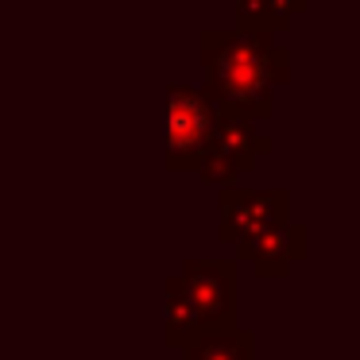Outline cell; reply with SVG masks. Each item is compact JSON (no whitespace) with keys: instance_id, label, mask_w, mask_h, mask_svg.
Here are the masks:
<instances>
[{"instance_id":"obj_9","label":"cell","mask_w":360,"mask_h":360,"mask_svg":"<svg viewBox=\"0 0 360 360\" xmlns=\"http://www.w3.org/2000/svg\"><path fill=\"white\" fill-rule=\"evenodd\" d=\"M182 360H256V333L244 326L225 333H205L182 349Z\"/></svg>"},{"instance_id":"obj_3","label":"cell","mask_w":360,"mask_h":360,"mask_svg":"<svg viewBox=\"0 0 360 360\" xmlns=\"http://www.w3.org/2000/svg\"><path fill=\"white\" fill-rule=\"evenodd\" d=\"M179 287L194 306L198 326L205 333H225L240 326V271L236 259H186L179 267Z\"/></svg>"},{"instance_id":"obj_8","label":"cell","mask_w":360,"mask_h":360,"mask_svg":"<svg viewBox=\"0 0 360 360\" xmlns=\"http://www.w3.org/2000/svg\"><path fill=\"white\" fill-rule=\"evenodd\" d=\"M306 8H310V0H236V27H244V32H283Z\"/></svg>"},{"instance_id":"obj_5","label":"cell","mask_w":360,"mask_h":360,"mask_svg":"<svg viewBox=\"0 0 360 360\" xmlns=\"http://www.w3.org/2000/svg\"><path fill=\"white\" fill-rule=\"evenodd\" d=\"M217 240L221 244H244L252 236L267 233L271 225L290 217V190H240V186H221L217 190Z\"/></svg>"},{"instance_id":"obj_2","label":"cell","mask_w":360,"mask_h":360,"mask_svg":"<svg viewBox=\"0 0 360 360\" xmlns=\"http://www.w3.org/2000/svg\"><path fill=\"white\" fill-rule=\"evenodd\" d=\"M213 128H217V109L205 97V89L171 82L167 86V143H163L167 171L194 174L205 148H210Z\"/></svg>"},{"instance_id":"obj_6","label":"cell","mask_w":360,"mask_h":360,"mask_svg":"<svg viewBox=\"0 0 360 360\" xmlns=\"http://www.w3.org/2000/svg\"><path fill=\"white\" fill-rule=\"evenodd\" d=\"M310 256V229L302 221H279L267 233L236 244V259L252 267L256 279H287L290 267Z\"/></svg>"},{"instance_id":"obj_4","label":"cell","mask_w":360,"mask_h":360,"mask_svg":"<svg viewBox=\"0 0 360 360\" xmlns=\"http://www.w3.org/2000/svg\"><path fill=\"white\" fill-rule=\"evenodd\" d=\"M271 148H275V140L259 132L252 120L217 112V128H213L210 148H205L194 174H202L210 186H229V182L244 179L259 163V155H267Z\"/></svg>"},{"instance_id":"obj_7","label":"cell","mask_w":360,"mask_h":360,"mask_svg":"<svg viewBox=\"0 0 360 360\" xmlns=\"http://www.w3.org/2000/svg\"><path fill=\"white\" fill-rule=\"evenodd\" d=\"M163 345L167 349H186V345H194L198 337H202V326H198V314L194 306L186 302V295H182L179 279H167L163 283Z\"/></svg>"},{"instance_id":"obj_1","label":"cell","mask_w":360,"mask_h":360,"mask_svg":"<svg viewBox=\"0 0 360 360\" xmlns=\"http://www.w3.org/2000/svg\"><path fill=\"white\" fill-rule=\"evenodd\" d=\"M198 55L205 70V97L225 117L267 124L275 117V86L290 82V51L275 32L244 27H205L198 35Z\"/></svg>"}]
</instances>
